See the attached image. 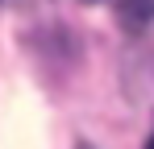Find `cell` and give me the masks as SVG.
<instances>
[{
	"label": "cell",
	"mask_w": 154,
	"mask_h": 149,
	"mask_svg": "<svg viewBox=\"0 0 154 149\" xmlns=\"http://www.w3.org/2000/svg\"><path fill=\"white\" fill-rule=\"evenodd\" d=\"M112 13L129 33H137L154 21V0H112Z\"/></svg>",
	"instance_id": "1"
},
{
	"label": "cell",
	"mask_w": 154,
	"mask_h": 149,
	"mask_svg": "<svg viewBox=\"0 0 154 149\" xmlns=\"http://www.w3.org/2000/svg\"><path fill=\"white\" fill-rule=\"evenodd\" d=\"M146 149H154V133H150V141H146Z\"/></svg>",
	"instance_id": "2"
}]
</instances>
